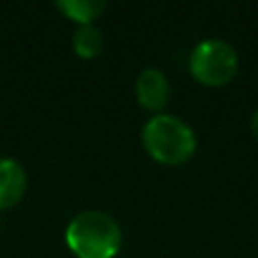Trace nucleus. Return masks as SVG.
Returning <instances> with one entry per match:
<instances>
[{"mask_svg":"<svg viewBox=\"0 0 258 258\" xmlns=\"http://www.w3.org/2000/svg\"><path fill=\"white\" fill-rule=\"evenodd\" d=\"M66 245L77 258H116L122 247V229L109 213L89 209L66 227Z\"/></svg>","mask_w":258,"mask_h":258,"instance_id":"f257e3e1","label":"nucleus"},{"mask_svg":"<svg viewBox=\"0 0 258 258\" xmlns=\"http://www.w3.org/2000/svg\"><path fill=\"white\" fill-rule=\"evenodd\" d=\"M143 147L154 161L163 165H181L192 159L197 150V134L183 118L172 113H154L143 125Z\"/></svg>","mask_w":258,"mask_h":258,"instance_id":"f03ea898","label":"nucleus"},{"mask_svg":"<svg viewBox=\"0 0 258 258\" xmlns=\"http://www.w3.org/2000/svg\"><path fill=\"white\" fill-rule=\"evenodd\" d=\"M192 77L206 86H222L238 73V52L224 39H204L188 57Z\"/></svg>","mask_w":258,"mask_h":258,"instance_id":"7ed1b4c3","label":"nucleus"},{"mask_svg":"<svg viewBox=\"0 0 258 258\" xmlns=\"http://www.w3.org/2000/svg\"><path fill=\"white\" fill-rule=\"evenodd\" d=\"M134 93L143 109L154 113H163L170 102V80L161 68H143L134 82Z\"/></svg>","mask_w":258,"mask_h":258,"instance_id":"20e7f679","label":"nucleus"},{"mask_svg":"<svg viewBox=\"0 0 258 258\" xmlns=\"http://www.w3.org/2000/svg\"><path fill=\"white\" fill-rule=\"evenodd\" d=\"M27 190V172L16 159L0 156V211H7L23 200Z\"/></svg>","mask_w":258,"mask_h":258,"instance_id":"39448f33","label":"nucleus"},{"mask_svg":"<svg viewBox=\"0 0 258 258\" xmlns=\"http://www.w3.org/2000/svg\"><path fill=\"white\" fill-rule=\"evenodd\" d=\"M57 9L77 25H93V21L107 9L104 0H57Z\"/></svg>","mask_w":258,"mask_h":258,"instance_id":"423d86ee","label":"nucleus"},{"mask_svg":"<svg viewBox=\"0 0 258 258\" xmlns=\"http://www.w3.org/2000/svg\"><path fill=\"white\" fill-rule=\"evenodd\" d=\"M104 48V36L98 25H77L73 32V50L82 59H95Z\"/></svg>","mask_w":258,"mask_h":258,"instance_id":"0eeeda50","label":"nucleus"},{"mask_svg":"<svg viewBox=\"0 0 258 258\" xmlns=\"http://www.w3.org/2000/svg\"><path fill=\"white\" fill-rule=\"evenodd\" d=\"M251 134H254V138L258 141V109L254 111V116H251Z\"/></svg>","mask_w":258,"mask_h":258,"instance_id":"6e6552de","label":"nucleus"}]
</instances>
